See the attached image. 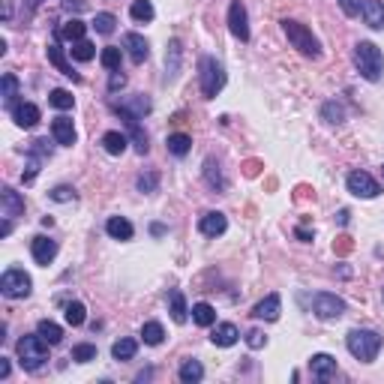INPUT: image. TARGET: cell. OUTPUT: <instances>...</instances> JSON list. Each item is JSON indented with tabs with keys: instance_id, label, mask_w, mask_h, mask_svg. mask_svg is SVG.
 Returning a JSON list of instances; mask_svg holds the SVG:
<instances>
[{
	"instance_id": "ffe728a7",
	"label": "cell",
	"mask_w": 384,
	"mask_h": 384,
	"mask_svg": "<svg viewBox=\"0 0 384 384\" xmlns=\"http://www.w3.org/2000/svg\"><path fill=\"white\" fill-rule=\"evenodd\" d=\"M240 339V330L234 328L231 321H223V324H214V330H210V342L219 348H228V346H234V342Z\"/></svg>"
},
{
	"instance_id": "f1b7e54d",
	"label": "cell",
	"mask_w": 384,
	"mask_h": 384,
	"mask_svg": "<svg viewBox=\"0 0 384 384\" xmlns=\"http://www.w3.org/2000/svg\"><path fill=\"white\" fill-rule=\"evenodd\" d=\"M102 147H105V153H109V157H120V153L126 150V135L117 133V129H111V133L102 135Z\"/></svg>"
},
{
	"instance_id": "c3c4849f",
	"label": "cell",
	"mask_w": 384,
	"mask_h": 384,
	"mask_svg": "<svg viewBox=\"0 0 384 384\" xmlns=\"http://www.w3.org/2000/svg\"><path fill=\"white\" fill-rule=\"evenodd\" d=\"M361 3L363 0H339V10L348 15V19H354V15H361Z\"/></svg>"
},
{
	"instance_id": "d590c367",
	"label": "cell",
	"mask_w": 384,
	"mask_h": 384,
	"mask_svg": "<svg viewBox=\"0 0 384 384\" xmlns=\"http://www.w3.org/2000/svg\"><path fill=\"white\" fill-rule=\"evenodd\" d=\"M15 102H19V78H15L12 72H6L3 76V109L10 111Z\"/></svg>"
},
{
	"instance_id": "2e32d148",
	"label": "cell",
	"mask_w": 384,
	"mask_h": 384,
	"mask_svg": "<svg viewBox=\"0 0 384 384\" xmlns=\"http://www.w3.org/2000/svg\"><path fill=\"white\" fill-rule=\"evenodd\" d=\"M10 114H12L15 126H21V129H34L39 124V109L34 102H15L10 109Z\"/></svg>"
},
{
	"instance_id": "d4e9b609",
	"label": "cell",
	"mask_w": 384,
	"mask_h": 384,
	"mask_svg": "<svg viewBox=\"0 0 384 384\" xmlns=\"http://www.w3.org/2000/svg\"><path fill=\"white\" fill-rule=\"evenodd\" d=\"M111 105H117V109L135 114V117H144V114H150V109H153V102L147 100L144 93H135V96H129V100H124V102H111Z\"/></svg>"
},
{
	"instance_id": "e0dca14e",
	"label": "cell",
	"mask_w": 384,
	"mask_h": 384,
	"mask_svg": "<svg viewBox=\"0 0 384 384\" xmlns=\"http://www.w3.org/2000/svg\"><path fill=\"white\" fill-rule=\"evenodd\" d=\"M225 228H228V219L219 210H210V214H204L199 219V231L204 238H219V234H225Z\"/></svg>"
},
{
	"instance_id": "603a6c76",
	"label": "cell",
	"mask_w": 384,
	"mask_h": 384,
	"mask_svg": "<svg viewBox=\"0 0 384 384\" xmlns=\"http://www.w3.org/2000/svg\"><path fill=\"white\" fill-rule=\"evenodd\" d=\"M105 231H109V238H114V240H133L135 228H133V223H129L126 216H109Z\"/></svg>"
},
{
	"instance_id": "7c38bea8",
	"label": "cell",
	"mask_w": 384,
	"mask_h": 384,
	"mask_svg": "<svg viewBox=\"0 0 384 384\" xmlns=\"http://www.w3.org/2000/svg\"><path fill=\"white\" fill-rule=\"evenodd\" d=\"M309 372H313V379L315 381H330V379H337V361H333L330 354H313L309 357Z\"/></svg>"
},
{
	"instance_id": "d6986e66",
	"label": "cell",
	"mask_w": 384,
	"mask_h": 384,
	"mask_svg": "<svg viewBox=\"0 0 384 384\" xmlns=\"http://www.w3.org/2000/svg\"><path fill=\"white\" fill-rule=\"evenodd\" d=\"M124 48L129 52V57H133V63H144L147 57H150V45H147V39L142 34H124Z\"/></svg>"
},
{
	"instance_id": "5b68a950",
	"label": "cell",
	"mask_w": 384,
	"mask_h": 384,
	"mask_svg": "<svg viewBox=\"0 0 384 384\" xmlns=\"http://www.w3.org/2000/svg\"><path fill=\"white\" fill-rule=\"evenodd\" d=\"M15 351H19V361L24 370L36 372L39 366H43L48 361V342L39 337V333H34V337H21L19 346H15Z\"/></svg>"
},
{
	"instance_id": "277c9868",
	"label": "cell",
	"mask_w": 384,
	"mask_h": 384,
	"mask_svg": "<svg viewBox=\"0 0 384 384\" xmlns=\"http://www.w3.org/2000/svg\"><path fill=\"white\" fill-rule=\"evenodd\" d=\"M199 84H201L204 100H214V96L225 87V67L216 60V57L204 54L199 60Z\"/></svg>"
},
{
	"instance_id": "484cf974",
	"label": "cell",
	"mask_w": 384,
	"mask_h": 384,
	"mask_svg": "<svg viewBox=\"0 0 384 384\" xmlns=\"http://www.w3.org/2000/svg\"><path fill=\"white\" fill-rule=\"evenodd\" d=\"M168 313H171V318H174L177 324H183L186 318H190V309H186V297H183L181 289L168 291Z\"/></svg>"
},
{
	"instance_id": "6f0895ef",
	"label": "cell",
	"mask_w": 384,
	"mask_h": 384,
	"mask_svg": "<svg viewBox=\"0 0 384 384\" xmlns=\"http://www.w3.org/2000/svg\"><path fill=\"white\" fill-rule=\"evenodd\" d=\"M348 216H351V214H348V210H339V216H337V223H339V225H348Z\"/></svg>"
},
{
	"instance_id": "8fae6325",
	"label": "cell",
	"mask_w": 384,
	"mask_h": 384,
	"mask_svg": "<svg viewBox=\"0 0 384 384\" xmlns=\"http://www.w3.org/2000/svg\"><path fill=\"white\" fill-rule=\"evenodd\" d=\"M30 256H34L36 264H52V261L57 258V240L45 238V234H36L34 240H30Z\"/></svg>"
},
{
	"instance_id": "ac0fdd59",
	"label": "cell",
	"mask_w": 384,
	"mask_h": 384,
	"mask_svg": "<svg viewBox=\"0 0 384 384\" xmlns=\"http://www.w3.org/2000/svg\"><path fill=\"white\" fill-rule=\"evenodd\" d=\"M52 138H54V144H60V147H72L76 144V126H72V120L69 117H54L52 120Z\"/></svg>"
},
{
	"instance_id": "5bb4252c",
	"label": "cell",
	"mask_w": 384,
	"mask_h": 384,
	"mask_svg": "<svg viewBox=\"0 0 384 384\" xmlns=\"http://www.w3.org/2000/svg\"><path fill=\"white\" fill-rule=\"evenodd\" d=\"M45 54H48V63H52V67L60 72V76H67V78H72V81H81V76H78L76 69H72V63L67 60V57H63V48L57 45V39H54V43H48Z\"/></svg>"
},
{
	"instance_id": "ee69618b",
	"label": "cell",
	"mask_w": 384,
	"mask_h": 384,
	"mask_svg": "<svg viewBox=\"0 0 384 384\" xmlns=\"http://www.w3.org/2000/svg\"><path fill=\"white\" fill-rule=\"evenodd\" d=\"M48 199H52V201H57V204H67V201H76V199H78V192L72 190V186L60 183V186H54V190L48 192Z\"/></svg>"
},
{
	"instance_id": "4fadbf2b",
	"label": "cell",
	"mask_w": 384,
	"mask_h": 384,
	"mask_svg": "<svg viewBox=\"0 0 384 384\" xmlns=\"http://www.w3.org/2000/svg\"><path fill=\"white\" fill-rule=\"evenodd\" d=\"M280 309H282V297L276 291H271L264 300H258L252 306V318H261V321H276L280 318Z\"/></svg>"
},
{
	"instance_id": "60d3db41",
	"label": "cell",
	"mask_w": 384,
	"mask_h": 384,
	"mask_svg": "<svg viewBox=\"0 0 384 384\" xmlns=\"http://www.w3.org/2000/svg\"><path fill=\"white\" fill-rule=\"evenodd\" d=\"M67 324H72V328H78V324H84V318H87V309L84 304H78V300H69L67 304Z\"/></svg>"
},
{
	"instance_id": "7402d4cb",
	"label": "cell",
	"mask_w": 384,
	"mask_h": 384,
	"mask_svg": "<svg viewBox=\"0 0 384 384\" xmlns=\"http://www.w3.org/2000/svg\"><path fill=\"white\" fill-rule=\"evenodd\" d=\"M361 15H363V21L370 24L372 30H381L384 27V0H363Z\"/></svg>"
},
{
	"instance_id": "9c48e42d",
	"label": "cell",
	"mask_w": 384,
	"mask_h": 384,
	"mask_svg": "<svg viewBox=\"0 0 384 384\" xmlns=\"http://www.w3.org/2000/svg\"><path fill=\"white\" fill-rule=\"evenodd\" d=\"M228 30H231L234 39L249 43V15L240 0H231V6H228Z\"/></svg>"
},
{
	"instance_id": "bcb514c9",
	"label": "cell",
	"mask_w": 384,
	"mask_h": 384,
	"mask_svg": "<svg viewBox=\"0 0 384 384\" xmlns=\"http://www.w3.org/2000/svg\"><path fill=\"white\" fill-rule=\"evenodd\" d=\"M39 166H43V157H39V153H30V150H27V171H24V183H34V181H36Z\"/></svg>"
},
{
	"instance_id": "3957f363",
	"label": "cell",
	"mask_w": 384,
	"mask_h": 384,
	"mask_svg": "<svg viewBox=\"0 0 384 384\" xmlns=\"http://www.w3.org/2000/svg\"><path fill=\"white\" fill-rule=\"evenodd\" d=\"M282 30H285V36H289V43L297 48L304 57H313V60H318V57H321V43H318L315 34L306 27V24H300V21H294V19H285L282 21Z\"/></svg>"
},
{
	"instance_id": "44dd1931",
	"label": "cell",
	"mask_w": 384,
	"mask_h": 384,
	"mask_svg": "<svg viewBox=\"0 0 384 384\" xmlns=\"http://www.w3.org/2000/svg\"><path fill=\"white\" fill-rule=\"evenodd\" d=\"M204 181H207V186H210L214 192H225V190H228V181H225L223 168H219V162H216L214 157L204 159Z\"/></svg>"
},
{
	"instance_id": "db71d44e",
	"label": "cell",
	"mask_w": 384,
	"mask_h": 384,
	"mask_svg": "<svg viewBox=\"0 0 384 384\" xmlns=\"http://www.w3.org/2000/svg\"><path fill=\"white\" fill-rule=\"evenodd\" d=\"M10 231H12V219H6V216H3V228H0V238H10Z\"/></svg>"
},
{
	"instance_id": "836d02e7",
	"label": "cell",
	"mask_w": 384,
	"mask_h": 384,
	"mask_svg": "<svg viewBox=\"0 0 384 384\" xmlns=\"http://www.w3.org/2000/svg\"><path fill=\"white\" fill-rule=\"evenodd\" d=\"M142 339H144V346H162V339H166V328H162L159 321H144Z\"/></svg>"
},
{
	"instance_id": "9a60e30c",
	"label": "cell",
	"mask_w": 384,
	"mask_h": 384,
	"mask_svg": "<svg viewBox=\"0 0 384 384\" xmlns=\"http://www.w3.org/2000/svg\"><path fill=\"white\" fill-rule=\"evenodd\" d=\"M0 210H3L6 219L21 216L24 214V195L15 192L12 186H3V190H0Z\"/></svg>"
},
{
	"instance_id": "680465c9",
	"label": "cell",
	"mask_w": 384,
	"mask_h": 384,
	"mask_svg": "<svg viewBox=\"0 0 384 384\" xmlns=\"http://www.w3.org/2000/svg\"><path fill=\"white\" fill-rule=\"evenodd\" d=\"M381 174H384V166H381Z\"/></svg>"
},
{
	"instance_id": "52a82bcc",
	"label": "cell",
	"mask_w": 384,
	"mask_h": 384,
	"mask_svg": "<svg viewBox=\"0 0 384 384\" xmlns=\"http://www.w3.org/2000/svg\"><path fill=\"white\" fill-rule=\"evenodd\" d=\"M313 313L318 318H324V321H333V318L346 315V300L337 297V294H330V291H318L313 297Z\"/></svg>"
},
{
	"instance_id": "e575fe53",
	"label": "cell",
	"mask_w": 384,
	"mask_h": 384,
	"mask_svg": "<svg viewBox=\"0 0 384 384\" xmlns=\"http://www.w3.org/2000/svg\"><path fill=\"white\" fill-rule=\"evenodd\" d=\"M135 351H138V342L135 339H117L111 346V357H114V361H133Z\"/></svg>"
},
{
	"instance_id": "b9f144b4",
	"label": "cell",
	"mask_w": 384,
	"mask_h": 384,
	"mask_svg": "<svg viewBox=\"0 0 384 384\" xmlns=\"http://www.w3.org/2000/svg\"><path fill=\"white\" fill-rule=\"evenodd\" d=\"M114 27H117V19H114L111 12H96V19H93V30H96V34L109 36V34H114Z\"/></svg>"
},
{
	"instance_id": "7bdbcfd3",
	"label": "cell",
	"mask_w": 384,
	"mask_h": 384,
	"mask_svg": "<svg viewBox=\"0 0 384 384\" xmlns=\"http://www.w3.org/2000/svg\"><path fill=\"white\" fill-rule=\"evenodd\" d=\"M72 361L76 363L96 361V346H91V342H78V346H72Z\"/></svg>"
},
{
	"instance_id": "f546056e",
	"label": "cell",
	"mask_w": 384,
	"mask_h": 384,
	"mask_svg": "<svg viewBox=\"0 0 384 384\" xmlns=\"http://www.w3.org/2000/svg\"><path fill=\"white\" fill-rule=\"evenodd\" d=\"M192 321L199 324V328H214V324H216V309L201 300V304L192 306Z\"/></svg>"
},
{
	"instance_id": "f6af8a7d",
	"label": "cell",
	"mask_w": 384,
	"mask_h": 384,
	"mask_svg": "<svg viewBox=\"0 0 384 384\" xmlns=\"http://www.w3.org/2000/svg\"><path fill=\"white\" fill-rule=\"evenodd\" d=\"M135 186H138V192H157L159 174H157V171H147V174H142V177L135 181Z\"/></svg>"
},
{
	"instance_id": "1f68e13d",
	"label": "cell",
	"mask_w": 384,
	"mask_h": 384,
	"mask_svg": "<svg viewBox=\"0 0 384 384\" xmlns=\"http://www.w3.org/2000/svg\"><path fill=\"white\" fill-rule=\"evenodd\" d=\"M153 15H157V10H153L150 0H133V6H129V19L138 21V24L153 21Z\"/></svg>"
},
{
	"instance_id": "4316f807",
	"label": "cell",
	"mask_w": 384,
	"mask_h": 384,
	"mask_svg": "<svg viewBox=\"0 0 384 384\" xmlns=\"http://www.w3.org/2000/svg\"><path fill=\"white\" fill-rule=\"evenodd\" d=\"M84 30H87V24H84V21L72 19V21H67V24H60V27H57L54 39H67V43H78V39H84Z\"/></svg>"
},
{
	"instance_id": "ab89813d",
	"label": "cell",
	"mask_w": 384,
	"mask_h": 384,
	"mask_svg": "<svg viewBox=\"0 0 384 384\" xmlns=\"http://www.w3.org/2000/svg\"><path fill=\"white\" fill-rule=\"evenodd\" d=\"M48 105H54V109L67 111V109H72V105H76V100H72L69 91H63V87H54V91L48 93Z\"/></svg>"
},
{
	"instance_id": "74e56055",
	"label": "cell",
	"mask_w": 384,
	"mask_h": 384,
	"mask_svg": "<svg viewBox=\"0 0 384 384\" xmlns=\"http://www.w3.org/2000/svg\"><path fill=\"white\" fill-rule=\"evenodd\" d=\"M321 120H328V124H342L346 120V109H342V102L330 100L321 105Z\"/></svg>"
},
{
	"instance_id": "7a4b0ae2",
	"label": "cell",
	"mask_w": 384,
	"mask_h": 384,
	"mask_svg": "<svg viewBox=\"0 0 384 384\" xmlns=\"http://www.w3.org/2000/svg\"><path fill=\"white\" fill-rule=\"evenodd\" d=\"M354 67H357V72H361L366 81H379L381 72H384L381 48L375 43H370V39H361V43L354 45Z\"/></svg>"
},
{
	"instance_id": "9f6ffc18",
	"label": "cell",
	"mask_w": 384,
	"mask_h": 384,
	"mask_svg": "<svg viewBox=\"0 0 384 384\" xmlns=\"http://www.w3.org/2000/svg\"><path fill=\"white\" fill-rule=\"evenodd\" d=\"M3 19H6V21L12 19V3H10V0H3Z\"/></svg>"
},
{
	"instance_id": "816d5d0a",
	"label": "cell",
	"mask_w": 384,
	"mask_h": 384,
	"mask_svg": "<svg viewBox=\"0 0 384 384\" xmlns=\"http://www.w3.org/2000/svg\"><path fill=\"white\" fill-rule=\"evenodd\" d=\"M63 6H67L69 12H72V10H76V12H81V10H87V3H84V0H63Z\"/></svg>"
},
{
	"instance_id": "f907efd6",
	"label": "cell",
	"mask_w": 384,
	"mask_h": 384,
	"mask_svg": "<svg viewBox=\"0 0 384 384\" xmlns=\"http://www.w3.org/2000/svg\"><path fill=\"white\" fill-rule=\"evenodd\" d=\"M294 238L304 240V243H309V240H313V231H309V228H304V225H297V228H294Z\"/></svg>"
},
{
	"instance_id": "83f0119b",
	"label": "cell",
	"mask_w": 384,
	"mask_h": 384,
	"mask_svg": "<svg viewBox=\"0 0 384 384\" xmlns=\"http://www.w3.org/2000/svg\"><path fill=\"white\" fill-rule=\"evenodd\" d=\"M166 147H168L171 157H186V153L192 150V138L186 135V133H171L168 142H166Z\"/></svg>"
},
{
	"instance_id": "f35d334b",
	"label": "cell",
	"mask_w": 384,
	"mask_h": 384,
	"mask_svg": "<svg viewBox=\"0 0 384 384\" xmlns=\"http://www.w3.org/2000/svg\"><path fill=\"white\" fill-rule=\"evenodd\" d=\"M120 57H124V52H120L117 45H105L102 54H100V63L109 72H114V69H120Z\"/></svg>"
},
{
	"instance_id": "ba28073f",
	"label": "cell",
	"mask_w": 384,
	"mask_h": 384,
	"mask_svg": "<svg viewBox=\"0 0 384 384\" xmlns=\"http://www.w3.org/2000/svg\"><path fill=\"white\" fill-rule=\"evenodd\" d=\"M346 186L354 199H379V192H381L379 181H375L372 174H366V171H351Z\"/></svg>"
},
{
	"instance_id": "8992f818",
	"label": "cell",
	"mask_w": 384,
	"mask_h": 384,
	"mask_svg": "<svg viewBox=\"0 0 384 384\" xmlns=\"http://www.w3.org/2000/svg\"><path fill=\"white\" fill-rule=\"evenodd\" d=\"M30 289H34V282H30V276L21 267H10V271H3V276H0V294L10 300L27 297Z\"/></svg>"
},
{
	"instance_id": "d6a6232c",
	"label": "cell",
	"mask_w": 384,
	"mask_h": 384,
	"mask_svg": "<svg viewBox=\"0 0 384 384\" xmlns=\"http://www.w3.org/2000/svg\"><path fill=\"white\" fill-rule=\"evenodd\" d=\"M36 333L48 342V346H57V342L63 339V328L60 324H54V321H48V318H43V321L36 324Z\"/></svg>"
},
{
	"instance_id": "30bf717a",
	"label": "cell",
	"mask_w": 384,
	"mask_h": 384,
	"mask_svg": "<svg viewBox=\"0 0 384 384\" xmlns=\"http://www.w3.org/2000/svg\"><path fill=\"white\" fill-rule=\"evenodd\" d=\"M111 111H114V114H120V120H124L126 129H129V135H133L135 153H142V157H144V153L150 150V144H147V133H144L142 126H138V120H142V117H135V114H129V111H124V109H117V105H111Z\"/></svg>"
},
{
	"instance_id": "6da1fadb",
	"label": "cell",
	"mask_w": 384,
	"mask_h": 384,
	"mask_svg": "<svg viewBox=\"0 0 384 384\" xmlns=\"http://www.w3.org/2000/svg\"><path fill=\"white\" fill-rule=\"evenodd\" d=\"M346 348L354 361L372 363L381 351V333L370 330V328H354V330H348V337H346Z\"/></svg>"
},
{
	"instance_id": "8d00e7d4",
	"label": "cell",
	"mask_w": 384,
	"mask_h": 384,
	"mask_svg": "<svg viewBox=\"0 0 384 384\" xmlns=\"http://www.w3.org/2000/svg\"><path fill=\"white\" fill-rule=\"evenodd\" d=\"M69 54L76 57V60H81V63H87V60H93V57H96V45L91 43V39H78V43H72V48H69Z\"/></svg>"
},
{
	"instance_id": "7dc6e473",
	"label": "cell",
	"mask_w": 384,
	"mask_h": 384,
	"mask_svg": "<svg viewBox=\"0 0 384 384\" xmlns=\"http://www.w3.org/2000/svg\"><path fill=\"white\" fill-rule=\"evenodd\" d=\"M247 346H249V348H264V346H267V337H264V333H261L258 328H252V330L247 333Z\"/></svg>"
},
{
	"instance_id": "11a10c76",
	"label": "cell",
	"mask_w": 384,
	"mask_h": 384,
	"mask_svg": "<svg viewBox=\"0 0 384 384\" xmlns=\"http://www.w3.org/2000/svg\"><path fill=\"white\" fill-rule=\"evenodd\" d=\"M150 234H153V238H159V234H166V225H162V223H153V225H150Z\"/></svg>"
},
{
	"instance_id": "4dcf8cb0",
	"label": "cell",
	"mask_w": 384,
	"mask_h": 384,
	"mask_svg": "<svg viewBox=\"0 0 384 384\" xmlns=\"http://www.w3.org/2000/svg\"><path fill=\"white\" fill-rule=\"evenodd\" d=\"M177 379H181L183 384H199L201 379H204V366H201V361H183V366H181V372H177Z\"/></svg>"
},
{
	"instance_id": "f5cc1de1",
	"label": "cell",
	"mask_w": 384,
	"mask_h": 384,
	"mask_svg": "<svg viewBox=\"0 0 384 384\" xmlns=\"http://www.w3.org/2000/svg\"><path fill=\"white\" fill-rule=\"evenodd\" d=\"M10 357H0V379H10Z\"/></svg>"
},
{
	"instance_id": "cb8c5ba5",
	"label": "cell",
	"mask_w": 384,
	"mask_h": 384,
	"mask_svg": "<svg viewBox=\"0 0 384 384\" xmlns=\"http://www.w3.org/2000/svg\"><path fill=\"white\" fill-rule=\"evenodd\" d=\"M181 57H183L181 39H168V52H166V81L177 78V72H181Z\"/></svg>"
},
{
	"instance_id": "681fc988",
	"label": "cell",
	"mask_w": 384,
	"mask_h": 384,
	"mask_svg": "<svg viewBox=\"0 0 384 384\" xmlns=\"http://www.w3.org/2000/svg\"><path fill=\"white\" fill-rule=\"evenodd\" d=\"M120 87H126V76H124L120 69H114L111 76H109V91H111V93H117Z\"/></svg>"
}]
</instances>
